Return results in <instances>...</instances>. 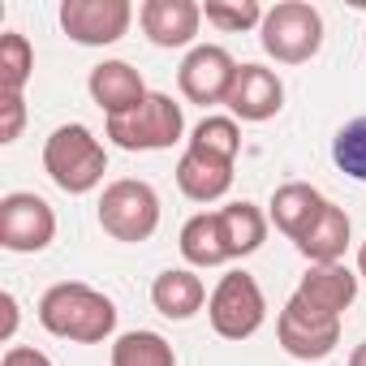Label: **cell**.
Instances as JSON below:
<instances>
[{"instance_id": "cell-1", "label": "cell", "mask_w": 366, "mask_h": 366, "mask_svg": "<svg viewBox=\"0 0 366 366\" xmlns=\"http://www.w3.org/2000/svg\"><path fill=\"white\" fill-rule=\"evenodd\" d=\"M39 323L61 336V340H78V345H99L112 336L117 327V306L112 297H104L91 285L78 280H61L39 297Z\"/></svg>"}, {"instance_id": "cell-2", "label": "cell", "mask_w": 366, "mask_h": 366, "mask_svg": "<svg viewBox=\"0 0 366 366\" xmlns=\"http://www.w3.org/2000/svg\"><path fill=\"white\" fill-rule=\"evenodd\" d=\"M44 168L65 194H91L108 172V155L86 125H61L44 142Z\"/></svg>"}, {"instance_id": "cell-3", "label": "cell", "mask_w": 366, "mask_h": 366, "mask_svg": "<svg viewBox=\"0 0 366 366\" xmlns=\"http://www.w3.org/2000/svg\"><path fill=\"white\" fill-rule=\"evenodd\" d=\"M259 39H263V52L280 65H306L319 48H323V18L315 5L306 0H280L263 14V26H259Z\"/></svg>"}, {"instance_id": "cell-4", "label": "cell", "mask_w": 366, "mask_h": 366, "mask_svg": "<svg viewBox=\"0 0 366 366\" xmlns=\"http://www.w3.org/2000/svg\"><path fill=\"white\" fill-rule=\"evenodd\" d=\"M99 229L117 242H147L159 229V194L134 177L108 181L99 194Z\"/></svg>"}, {"instance_id": "cell-5", "label": "cell", "mask_w": 366, "mask_h": 366, "mask_svg": "<svg viewBox=\"0 0 366 366\" xmlns=\"http://www.w3.org/2000/svg\"><path fill=\"white\" fill-rule=\"evenodd\" d=\"M181 129H186L181 104L172 95H159V91H151L134 112L108 117V138L121 151H164L181 138Z\"/></svg>"}, {"instance_id": "cell-6", "label": "cell", "mask_w": 366, "mask_h": 366, "mask_svg": "<svg viewBox=\"0 0 366 366\" xmlns=\"http://www.w3.org/2000/svg\"><path fill=\"white\" fill-rule=\"evenodd\" d=\"M207 319L216 327V336L224 340H246L263 327L267 319V302H263V289L250 272H229L220 276L216 293L207 297Z\"/></svg>"}, {"instance_id": "cell-7", "label": "cell", "mask_w": 366, "mask_h": 366, "mask_svg": "<svg viewBox=\"0 0 366 366\" xmlns=\"http://www.w3.org/2000/svg\"><path fill=\"white\" fill-rule=\"evenodd\" d=\"M276 340L289 357L297 362H319L340 345V319L315 310L310 302H302L297 293L285 302L280 319H276Z\"/></svg>"}, {"instance_id": "cell-8", "label": "cell", "mask_w": 366, "mask_h": 366, "mask_svg": "<svg viewBox=\"0 0 366 366\" xmlns=\"http://www.w3.org/2000/svg\"><path fill=\"white\" fill-rule=\"evenodd\" d=\"M56 237V212L39 199V194H5L0 199V246L14 254H35L44 246H52Z\"/></svg>"}, {"instance_id": "cell-9", "label": "cell", "mask_w": 366, "mask_h": 366, "mask_svg": "<svg viewBox=\"0 0 366 366\" xmlns=\"http://www.w3.org/2000/svg\"><path fill=\"white\" fill-rule=\"evenodd\" d=\"M134 22L129 0H65L61 5V31L82 48H108L117 44Z\"/></svg>"}, {"instance_id": "cell-10", "label": "cell", "mask_w": 366, "mask_h": 366, "mask_svg": "<svg viewBox=\"0 0 366 366\" xmlns=\"http://www.w3.org/2000/svg\"><path fill=\"white\" fill-rule=\"evenodd\" d=\"M237 78V61L220 48V44H199L190 48V56L177 69V86L190 104H224Z\"/></svg>"}, {"instance_id": "cell-11", "label": "cell", "mask_w": 366, "mask_h": 366, "mask_svg": "<svg viewBox=\"0 0 366 366\" xmlns=\"http://www.w3.org/2000/svg\"><path fill=\"white\" fill-rule=\"evenodd\" d=\"M233 108V117L242 121H272L285 108V82L267 69V65H237L233 91L224 99Z\"/></svg>"}, {"instance_id": "cell-12", "label": "cell", "mask_w": 366, "mask_h": 366, "mask_svg": "<svg viewBox=\"0 0 366 366\" xmlns=\"http://www.w3.org/2000/svg\"><path fill=\"white\" fill-rule=\"evenodd\" d=\"M138 22L155 48H186L203 26V5H194V0H147L138 9Z\"/></svg>"}, {"instance_id": "cell-13", "label": "cell", "mask_w": 366, "mask_h": 366, "mask_svg": "<svg viewBox=\"0 0 366 366\" xmlns=\"http://www.w3.org/2000/svg\"><path fill=\"white\" fill-rule=\"evenodd\" d=\"M86 86H91V99L108 112V117H125V112H134L151 91L142 86V74L129 65V61H104V65H95L91 69V78H86Z\"/></svg>"}, {"instance_id": "cell-14", "label": "cell", "mask_w": 366, "mask_h": 366, "mask_svg": "<svg viewBox=\"0 0 366 366\" xmlns=\"http://www.w3.org/2000/svg\"><path fill=\"white\" fill-rule=\"evenodd\" d=\"M297 297L310 302L323 315H345L357 297V276L345 263H310V272L297 280Z\"/></svg>"}, {"instance_id": "cell-15", "label": "cell", "mask_w": 366, "mask_h": 366, "mask_svg": "<svg viewBox=\"0 0 366 366\" xmlns=\"http://www.w3.org/2000/svg\"><path fill=\"white\" fill-rule=\"evenodd\" d=\"M323 207H327V199L315 186H306V181H289V186H280L272 194V224L297 246L315 229V220L323 216Z\"/></svg>"}, {"instance_id": "cell-16", "label": "cell", "mask_w": 366, "mask_h": 366, "mask_svg": "<svg viewBox=\"0 0 366 366\" xmlns=\"http://www.w3.org/2000/svg\"><path fill=\"white\" fill-rule=\"evenodd\" d=\"M177 186H181V194L194 199V203H216L233 186V164L186 147V155H181V164H177Z\"/></svg>"}, {"instance_id": "cell-17", "label": "cell", "mask_w": 366, "mask_h": 366, "mask_svg": "<svg viewBox=\"0 0 366 366\" xmlns=\"http://www.w3.org/2000/svg\"><path fill=\"white\" fill-rule=\"evenodd\" d=\"M203 302H207V289H203V280H199L190 267H168V272H159L155 285H151V306H155L164 319H177V323L194 319V315L203 310Z\"/></svg>"}, {"instance_id": "cell-18", "label": "cell", "mask_w": 366, "mask_h": 366, "mask_svg": "<svg viewBox=\"0 0 366 366\" xmlns=\"http://www.w3.org/2000/svg\"><path fill=\"white\" fill-rule=\"evenodd\" d=\"M181 254H186V263H194V267L229 263V246H224L216 212H199V216L186 220V229H181Z\"/></svg>"}, {"instance_id": "cell-19", "label": "cell", "mask_w": 366, "mask_h": 366, "mask_svg": "<svg viewBox=\"0 0 366 366\" xmlns=\"http://www.w3.org/2000/svg\"><path fill=\"white\" fill-rule=\"evenodd\" d=\"M220 216V233H224V246H229V259H246L263 246L267 237V216L254 207V203H229L216 212Z\"/></svg>"}, {"instance_id": "cell-20", "label": "cell", "mask_w": 366, "mask_h": 366, "mask_svg": "<svg viewBox=\"0 0 366 366\" xmlns=\"http://www.w3.org/2000/svg\"><path fill=\"white\" fill-rule=\"evenodd\" d=\"M297 250H302L310 263H340L345 250H349V216H345L336 203H327L323 216L315 220V229L297 242Z\"/></svg>"}, {"instance_id": "cell-21", "label": "cell", "mask_w": 366, "mask_h": 366, "mask_svg": "<svg viewBox=\"0 0 366 366\" xmlns=\"http://www.w3.org/2000/svg\"><path fill=\"white\" fill-rule=\"evenodd\" d=\"M112 366H177L172 345L159 332H125L112 345Z\"/></svg>"}, {"instance_id": "cell-22", "label": "cell", "mask_w": 366, "mask_h": 366, "mask_svg": "<svg viewBox=\"0 0 366 366\" xmlns=\"http://www.w3.org/2000/svg\"><path fill=\"white\" fill-rule=\"evenodd\" d=\"M35 74V48L26 35L5 31L0 35V95H22Z\"/></svg>"}, {"instance_id": "cell-23", "label": "cell", "mask_w": 366, "mask_h": 366, "mask_svg": "<svg viewBox=\"0 0 366 366\" xmlns=\"http://www.w3.org/2000/svg\"><path fill=\"white\" fill-rule=\"evenodd\" d=\"M190 147L203 151V155H216V159H229V164H233L237 151H242V129H237L233 117H203V121L194 125Z\"/></svg>"}, {"instance_id": "cell-24", "label": "cell", "mask_w": 366, "mask_h": 366, "mask_svg": "<svg viewBox=\"0 0 366 366\" xmlns=\"http://www.w3.org/2000/svg\"><path fill=\"white\" fill-rule=\"evenodd\" d=\"M332 159L345 177L353 181H366V117L349 121L336 138H332Z\"/></svg>"}, {"instance_id": "cell-25", "label": "cell", "mask_w": 366, "mask_h": 366, "mask_svg": "<svg viewBox=\"0 0 366 366\" xmlns=\"http://www.w3.org/2000/svg\"><path fill=\"white\" fill-rule=\"evenodd\" d=\"M263 14L254 0H207L203 5V18L220 31H250V26H263Z\"/></svg>"}, {"instance_id": "cell-26", "label": "cell", "mask_w": 366, "mask_h": 366, "mask_svg": "<svg viewBox=\"0 0 366 366\" xmlns=\"http://www.w3.org/2000/svg\"><path fill=\"white\" fill-rule=\"evenodd\" d=\"M0 112H5V125H0V142H14L22 134V121H26V104L22 95H0Z\"/></svg>"}, {"instance_id": "cell-27", "label": "cell", "mask_w": 366, "mask_h": 366, "mask_svg": "<svg viewBox=\"0 0 366 366\" xmlns=\"http://www.w3.org/2000/svg\"><path fill=\"white\" fill-rule=\"evenodd\" d=\"M0 366H52V357L39 353V349H31V345H14V349H5Z\"/></svg>"}, {"instance_id": "cell-28", "label": "cell", "mask_w": 366, "mask_h": 366, "mask_svg": "<svg viewBox=\"0 0 366 366\" xmlns=\"http://www.w3.org/2000/svg\"><path fill=\"white\" fill-rule=\"evenodd\" d=\"M0 310H5V327H0V336H14V327H18V302H14V293H0Z\"/></svg>"}, {"instance_id": "cell-29", "label": "cell", "mask_w": 366, "mask_h": 366, "mask_svg": "<svg viewBox=\"0 0 366 366\" xmlns=\"http://www.w3.org/2000/svg\"><path fill=\"white\" fill-rule=\"evenodd\" d=\"M349 366H366V340H362V345L349 353Z\"/></svg>"}, {"instance_id": "cell-30", "label": "cell", "mask_w": 366, "mask_h": 366, "mask_svg": "<svg viewBox=\"0 0 366 366\" xmlns=\"http://www.w3.org/2000/svg\"><path fill=\"white\" fill-rule=\"evenodd\" d=\"M357 276L366 280V242H362V250H357Z\"/></svg>"}]
</instances>
